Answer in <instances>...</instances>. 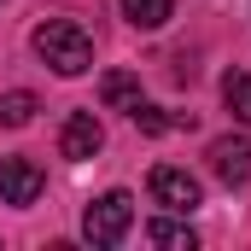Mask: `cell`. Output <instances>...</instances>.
I'll return each instance as SVG.
<instances>
[{"label":"cell","instance_id":"1","mask_svg":"<svg viewBox=\"0 0 251 251\" xmlns=\"http://www.w3.org/2000/svg\"><path fill=\"white\" fill-rule=\"evenodd\" d=\"M29 41H35L41 64H53L59 76H82V70H94V35H88L76 18H47Z\"/></svg>","mask_w":251,"mask_h":251},{"label":"cell","instance_id":"2","mask_svg":"<svg viewBox=\"0 0 251 251\" xmlns=\"http://www.w3.org/2000/svg\"><path fill=\"white\" fill-rule=\"evenodd\" d=\"M128 222H134V199H128L123 187L100 193V199L82 210V234H88L94 246H117V240L128 234Z\"/></svg>","mask_w":251,"mask_h":251},{"label":"cell","instance_id":"3","mask_svg":"<svg viewBox=\"0 0 251 251\" xmlns=\"http://www.w3.org/2000/svg\"><path fill=\"white\" fill-rule=\"evenodd\" d=\"M152 199H158L164 210L187 216V210L204 204V187H199V176H187L181 164H158V170H152Z\"/></svg>","mask_w":251,"mask_h":251},{"label":"cell","instance_id":"4","mask_svg":"<svg viewBox=\"0 0 251 251\" xmlns=\"http://www.w3.org/2000/svg\"><path fill=\"white\" fill-rule=\"evenodd\" d=\"M100 146H105V128H100L94 111H70V117L59 123V152L70 158V164H88Z\"/></svg>","mask_w":251,"mask_h":251},{"label":"cell","instance_id":"5","mask_svg":"<svg viewBox=\"0 0 251 251\" xmlns=\"http://www.w3.org/2000/svg\"><path fill=\"white\" fill-rule=\"evenodd\" d=\"M47 187V176L29 158H0V204H35Z\"/></svg>","mask_w":251,"mask_h":251},{"label":"cell","instance_id":"6","mask_svg":"<svg viewBox=\"0 0 251 251\" xmlns=\"http://www.w3.org/2000/svg\"><path fill=\"white\" fill-rule=\"evenodd\" d=\"M210 170H216L228 187L251 181V140H240V134H222V140H210Z\"/></svg>","mask_w":251,"mask_h":251},{"label":"cell","instance_id":"7","mask_svg":"<svg viewBox=\"0 0 251 251\" xmlns=\"http://www.w3.org/2000/svg\"><path fill=\"white\" fill-rule=\"evenodd\" d=\"M100 100H105L111 111H134V105H140V76H128V70H105V76H100Z\"/></svg>","mask_w":251,"mask_h":251},{"label":"cell","instance_id":"8","mask_svg":"<svg viewBox=\"0 0 251 251\" xmlns=\"http://www.w3.org/2000/svg\"><path fill=\"white\" fill-rule=\"evenodd\" d=\"M123 18L134 29H164L176 18V0H123Z\"/></svg>","mask_w":251,"mask_h":251},{"label":"cell","instance_id":"9","mask_svg":"<svg viewBox=\"0 0 251 251\" xmlns=\"http://www.w3.org/2000/svg\"><path fill=\"white\" fill-rule=\"evenodd\" d=\"M222 100H228V111H234L240 123H251V76L246 70H228V76H222Z\"/></svg>","mask_w":251,"mask_h":251},{"label":"cell","instance_id":"10","mask_svg":"<svg viewBox=\"0 0 251 251\" xmlns=\"http://www.w3.org/2000/svg\"><path fill=\"white\" fill-rule=\"evenodd\" d=\"M146 240H152V246H170V251H193V246H199L187 222H170V216H164V222H152V228H146Z\"/></svg>","mask_w":251,"mask_h":251},{"label":"cell","instance_id":"11","mask_svg":"<svg viewBox=\"0 0 251 251\" xmlns=\"http://www.w3.org/2000/svg\"><path fill=\"white\" fill-rule=\"evenodd\" d=\"M29 117H35V94H29V88H18V94L0 100V123H6V128H24Z\"/></svg>","mask_w":251,"mask_h":251},{"label":"cell","instance_id":"12","mask_svg":"<svg viewBox=\"0 0 251 251\" xmlns=\"http://www.w3.org/2000/svg\"><path fill=\"white\" fill-rule=\"evenodd\" d=\"M128 117H134V128H146V134H164V128H181V123L193 128V117H164L158 105H134Z\"/></svg>","mask_w":251,"mask_h":251}]
</instances>
